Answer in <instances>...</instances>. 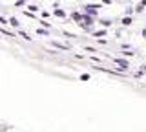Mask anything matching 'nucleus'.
Segmentation results:
<instances>
[{
	"instance_id": "obj_10",
	"label": "nucleus",
	"mask_w": 146,
	"mask_h": 132,
	"mask_svg": "<svg viewBox=\"0 0 146 132\" xmlns=\"http://www.w3.org/2000/svg\"><path fill=\"white\" fill-rule=\"evenodd\" d=\"M18 37H22V39H26V40H29V39H31L29 35L26 33V31H18Z\"/></svg>"
},
{
	"instance_id": "obj_17",
	"label": "nucleus",
	"mask_w": 146,
	"mask_h": 132,
	"mask_svg": "<svg viewBox=\"0 0 146 132\" xmlns=\"http://www.w3.org/2000/svg\"><path fill=\"white\" fill-rule=\"evenodd\" d=\"M80 81H90V75H86V74L80 75Z\"/></svg>"
},
{
	"instance_id": "obj_1",
	"label": "nucleus",
	"mask_w": 146,
	"mask_h": 132,
	"mask_svg": "<svg viewBox=\"0 0 146 132\" xmlns=\"http://www.w3.org/2000/svg\"><path fill=\"white\" fill-rule=\"evenodd\" d=\"M99 7H102V6H99V4H88L86 6V9H84V13H88V15H97V11H99Z\"/></svg>"
},
{
	"instance_id": "obj_2",
	"label": "nucleus",
	"mask_w": 146,
	"mask_h": 132,
	"mask_svg": "<svg viewBox=\"0 0 146 132\" xmlns=\"http://www.w3.org/2000/svg\"><path fill=\"white\" fill-rule=\"evenodd\" d=\"M113 62H115V64H117L119 68H121V70H126V68L130 66V64H128V61H126V59H113Z\"/></svg>"
},
{
	"instance_id": "obj_15",
	"label": "nucleus",
	"mask_w": 146,
	"mask_h": 132,
	"mask_svg": "<svg viewBox=\"0 0 146 132\" xmlns=\"http://www.w3.org/2000/svg\"><path fill=\"white\" fill-rule=\"evenodd\" d=\"M88 59H90V61H93V62H99V64L102 62V61H100V59H97V57H88Z\"/></svg>"
},
{
	"instance_id": "obj_18",
	"label": "nucleus",
	"mask_w": 146,
	"mask_h": 132,
	"mask_svg": "<svg viewBox=\"0 0 146 132\" xmlns=\"http://www.w3.org/2000/svg\"><path fill=\"white\" fill-rule=\"evenodd\" d=\"M124 55H126V57H133L135 53H133V52H124Z\"/></svg>"
},
{
	"instance_id": "obj_13",
	"label": "nucleus",
	"mask_w": 146,
	"mask_h": 132,
	"mask_svg": "<svg viewBox=\"0 0 146 132\" xmlns=\"http://www.w3.org/2000/svg\"><path fill=\"white\" fill-rule=\"evenodd\" d=\"M24 4H26V0H17L15 6H17V7H20V6H24Z\"/></svg>"
},
{
	"instance_id": "obj_8",
	"label": "nucleus",
	"mask_w": 146,
	"mask_h": 132,
	"mask_svg": "<svg viewBox=\"0 0 146 132\" xmlns=\"http://www.w3.org/2000/svg\"><path fill=\"white\" fill-rule=\"evenodd\" d=\"M131 22H133V20L130 19V15H126L124 19H122V24H124V26H131Z\"/></svg>"
},
{
	"instance_id": "obj_19",
	"label": "nucleus",
	"mask_w": 146,
	"mask_h": 132,
	"mask_svg": "<svg viewBox=\"0 0 146 132\" xmlns=\"http://www.w3.org/2000/svg\"><path fill=\"white\" fill-rule=\"evenodd\" d=\"M86 52H90V53H93V52H95V48H91V46H86Z\"/></svg>"
},
{
	"instance_id": "obj_20",
	"label": "nucleus",
	"mask_w": 146,
	"mask_h": 132,
	"mask_svg": "<svg viewBox=\"0 0 146 132\" xmlns=\"http://www.w3.org/2000/svg\"><path fill=\"white\" fill-rule=\"evenodd\" d=\"M102 4H111V0H102Z\"/></svg>"
},
{
	"instance_id": "obj_6",
	"label": "nucleus",
	"mask_w": 146,
	"mask_h": 132,
	"mask_svg": "<svg viewBox=\"0 0 146 132\" xmlns=\"http://www.w3.org/2000/svg\"><path fill=\"white\" fill-rule=\"evenodd\" d=\"M93 37H99V39L106 37V29H102V31H93Z\"/></svg>"
},
{
	"instance_id": "obj_4",
	"label": "nucleus",
	"mask_w": 146,
	"mask_h": 132,
	"mask_svg": "<svg viewBox=\"0 0 146 132\" xmlns=\"http://www.w3.org/2000/svg\"><path fill=\"white\" fill-rule=\"evenodd\" d=\"M53 48H58V50H70V44H62V42H53Z\"/></svg>"
},
{
	"instance_id": "obj_11",
	"label": "nucleus",
	"mask_w": 146,
	"mask_h": 132,
	"mask_svg": "<svg viewBox=\"0 0 146 132\" xmlns=\"http://www.w3.org/2000/svg\"><path fill=\"white\" fill-rule=\"evenodd\" d=\"M100 24H102L104 28H110V26H111V20H100Z\"/></svg>"
},
{
	"instance_id": "obj_21",
	"label": "nucleus",
	"mask_w": 146,
	"mask_h": 132,
	"mask_svg": "<svg viewBox=\"0 0 146 132\" xmlns=\"http://www.w3.org/2000/svg\"><path fill=\"white\" fill-rule=\"evenodd\" d=\"M141 70H143V74H146V66H143V68H141Z\"/></svg>"
},
{
	"instance_id": "obj_7",
	"label": "nucleus",
	"mask_w": 146,
	"mask_h": 132,
	"mask_svg": "<svg viewBox=\"0 0 146 132\" xmlns=\"http://www.w3.org/2000/svg\"><path fill=\"white\" fill-rule=\"evenodd\" d=\"M144 7H146V0H143V2H141V4H139V6H137V7H135V11H137V13H141V11H143V9H144Z\"/></svg>"
},
{
	"instance_id": "obj_16",
	"label": "nucleus",
	"mask_w": 146,
	"mask_h": 132,
	"mask_svg": "<svg viewBox=\"0 0 146 132\" xmlns=\"http://www.w3.org/2000/svg\"><path fill=\"white\" fill-rule=\"evenodd\" d=\"M27 7H29V11H33V13L38 11V6H27Z\"/></svg>"
},
{
	"instance_id": "obj_22",
	"label": "nucleus",
	"mask_w": 146,
	"mask_h": 132,
	"mask_svg": "<svg viewBox=\"0 0 146 132\" xmlns=\"http://www.w3.org/2000/svg\"><path fill=\"white\" fill-rule=\"evenodd\" d=\"M143 37H146V29H143Z\"/></svg>"
},
{
	"instance_id": "obj_5",
	"label": "nucleus",
	"mask_w": 146,
	"mask_h": 132,
	"mask_svg": "<svg viewBox=\"0 0 146 132\" xmlns=\"http://www.w3.org/2000/svg\"><path fill=\"white\" fill-rule=\"evenodd\" d=\"M53 15H55V17H58V19H64V17H66V13H64L62 9H58V7H57V9L53 11Z\"/></svg>"
},
{
	"instance_id": "obj_14",
	"label": "nucleus",
	"mask_w": 146,
	"mask_h": 132,
	"mask_svg": "<svg viewBox=\"0 0 146 132\" xmlns=\"http://www.w3.org/2000/svg\"><path fill=\"white\" fill-rule=\"evenodd\" d=\"M0 24H2V26H6V24H9V20H6L4 17H0Z\"/></svg>"
},
{
	"instance_id": "obj_12",
	"label": "nucleus",
	"mask_w": 146,
	"mask_h": 132,
	"mask_svg": "<svg viewBox=\"0 0 146 132\" xmlns=\"http://www.w3.org/2000/svg\"><path fill=\"white\" fill-rule=\"evenodd\" d=\"M36 35H44V37H48V31H46V29H36Z\"/></svg>"
},
{
	"instance_id": "obj_3",
	"label": "nucleus",
	"mask_w": 146,
	"mask_h": 132,
	"mask_svg": "<svg viewBox=\"0 0 146 132\" xmlns=\"http://www.w3.org/2000/svg\"><path fill=\"white\" fill-rule=\"evenodd\" d=\"M82 19H84V15H80V13H77V11L71 13V20H75L77 24H79V22H82Z\"/></svg>"
},
{
	"instance_id": "obj_9",
	"label": "nucleus",
	"mask_w": 146,
	"mask_h": 132,
	"mask_svg": "<svg viewBox=\"0 0 146 132\" xmlns=\"http://www.w3.org/2000/svg\"><path fill=\"white\" fill-rule=\"evenodd\" d=\"M9 24H11L13 28H18V24H20V22H18V20L15 19V17H11V19H9Z\"/></svg>"
}]
</instances>
